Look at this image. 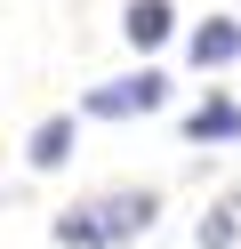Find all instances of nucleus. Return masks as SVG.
I'll list each match as a JSON object with an SVG mask.
<instances>
[{
    "mask_svg": "<svg viewBox=\"0 0 241 249\" xmlns=\"http://www.w3.org/2000/svg\"><path fill=\"white\" fill-rule=\"evenodd\" d=\"M233 241H241V193H217L193 225V249H233Z\"/></svg>",
    "mask_w": 241,
    "mask_h": 249,
    "instance_id": "obj_7",
    "label": "nucleus"
},
{
    "mask_svg": "<svg viewBox=\"0 0 241 249\" xmlns=\"http://www.w3.org/2000/svg\"><path fill=\"white\" fill-rule=\"evenodd\" d=\"M121 40L153 65V56L177 40V0H129V8H121Z\"/></svg>",
    "mask_w": 241,
    "mask_h": 249,
    "instance_id": "obj_4",
    "label": "nucleus"
},
{
    "mask_svg": "<svg viewBox=\"0 0 241 249\" xmlns=\"http://www.w3.org/2000/svg\"><path fill=\"white\" fill-rule=\"evenodd\" d=\"M185 65L193 72H233L241 65V17H201L185 33Z\"/></svg>",
    "mask_w": 241,
    "mask_h": 249,
    "instance_id": "obj_3",
    "label": "nucleus"
},
{
    "mask_svg": "<svg viewBox=\"0 0 241 249\" xmlns=\"http://www.w3.org/2000/svg\"><path fill=\"white\" fill-rule=\"evenodd\" d=\"M161 225V193L153 185H105V193H80L73 209L48 217V241L56 249H129Z\"/></svg>",
    "mask_w": 241,
    "mask_h": 249,
    "instance_id": "obj_1",
    "label": "nucleus"
},
{
    "mask_svg": "<svg viewBox=\"0 0 241 249\" xmlns=\"http://www.w3.org/2000/svg\"><path fill=\"white\" fill-rule=\"evenodd\" d=\"M177 137H185V145H241V97L209 89V97L177 121Z\"/></svg>",
    "mask_w": 241,
    "mask_h": 249,
    "instance_id": "obj_6",
    "label": "nucleus"
},
{
    "mask_svg": "<svg viewBox=\"0 0 241 249\" xmlns=\"http://www.w3.org/2000/svg\"><path fill=\"white\" fill-rule=\"evenodd\" d=\"M73 145H80V113H48V121H32V137H24V169H32V177H56V169L73 161Z\"/></svg>",
    "mask_w": 241,
    "mask_h": 249,
    "instance_id": "obj_5",
    "label": "nucleus"
},
{
    "mask_svg": "<svg viewBox=\"0 0 241 249\" xmlns=\"http://www.w3.org/2000/svg\"><path fill=\"white\" fill-rule=\"evenodd\" d=\"M161 105H169L161 65H137V72H112V81L80 89V121H137V113H161Z\"/></svg>",
    "mask_w": 241,
    "mask_h": 249,
    "instance_id": "obj_2",
    "label": "nucleus"
}]
</instances>
